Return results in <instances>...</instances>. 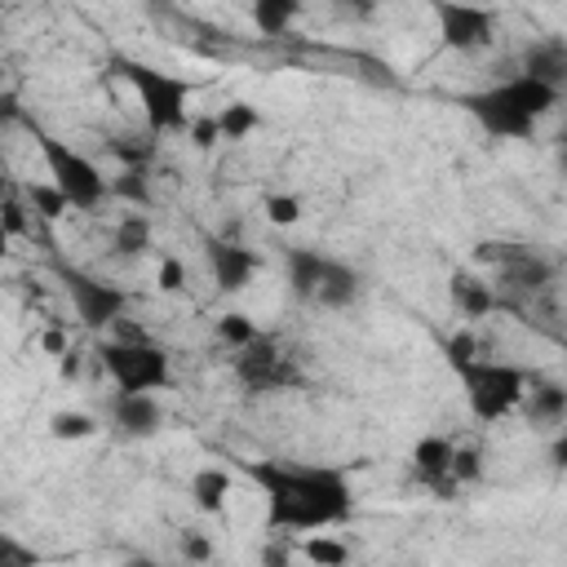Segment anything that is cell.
Returning <instances> with one entry per match:
<instances>
[{"instance_id":"obj_1","label":"cell","mask_w":567,"mask_h":567,"mask_svg":"<svg viewBox=\"0 0 567 567\" xmlns=\"http://www.w3.org/2000/svg\"><path fill=\"white\" fill-rule=\"evenodd\" d=\"M248 478L261 487L266 496V527H328V523H346L354 509L350 496V478L346 470L332 465H297V461H252Z\"/></svg>"},{"instance_id":"obj_2","label":"cell","mask_w":567,"mask_h":567,"mask_svg":"<svg viewBox=\"0 0 567 567\" xmlns=\"http://www.w3.org/2000/svg\"><path fill=\"white\" fill-rule=\"evenodd\" d=\"M22 124L31 128V137H35V146H40V155H44V168H49V182L62 190V199L71 204V208H80V213H93L111 190H106V177H102V168L89 159V155H80L71 142H62V137H53V133H44L40 124H31L27 115H22Z\"/></svg>"},{"instance_id":"obj_3","label":"cell","mask_w":567,"mask_h":567,"mask_svg":"<svg viewBox=\"0 0 567 567\" xmlns=\"http://www.w3.org/2000/svg\"><path fill=\"white\" fill-rule=\"evenodd\" d=\"M120 75L133 84V93L142 97V115H146V133H173V128H186L190 115H186V102H190V84L182 75H168L159 66H146V62H128L120 58L115 62Z\"/></svg>"},{"instance_id":"obj_4","label":"cell","mask_w":567,"mask_h":567,"mask_svg":"<svg viewBox=\"0 0 567 567\" xmlns=\"http://www.w3.org/2000/svg\"><path fill=\"white\" fill-rule=\"evenodd\" d=\"M456 377H461L470 412L478 421H501L505 412H514L523 403V390H527V372L514 363H496V359H474Z\"/></svg>"},{"instance_id":"obj_5","label":"cell","mask_w":567,"mask_h":567,"mask_svg":"<svg viewBox=\"0 0 567 567\" xmlns=\"http://www.w3.org/2000/svg\"><path fill=\"white\" fill-rule=\"evenodd\" d=\"M235 377L248 394H275V390H297L306 381V372L292 363V354H284L275 346V337H257L244 350H235Z\"/></svg>"},{"instance_id":"obj_6","label":"cell","mask_w":567,"mask_h":567,"mask_svg":"<svg viewBox=\"0 0 567 567\" xmlns=\"http://www.w3.org/2000/svg\"><path fill=\"white\" fill-rule=\"evenodd\" d=\"M102 368L115 377L120 394H151L159 385H168V354L159 346H120V341H102L97 346Z\"/></svg>"},{"instance_id":"obj_7","label":"cell","mask_w":567,"mask_h":567,"mask_svg":"<svg viewBox=\"0 0 567 567\" xmlns=\"http://www.w3.org/2000/svg\"><path fill=\"white\" fill-rule=\"evenodd\" d=\"M53 270H58V279H62V288H66V297H71V306H75L84 328H111L124 315L128 297L115 284H106V279H97V275H89L80 266H66V261H58Z\"/></svg>"},{"instance_id":"obj_8","label":"cell","mask_w":567,"mask_h":567,"mask_svg":"<svg viewBox=\"0 0 567 567\" xmlns=\"http://www.w3.org/2000/svg\"><path fill=\"white\" fill-rule=\"evenodd\" d=\"M434 18H439V35H443V44L452 53H478L496 35V13L492 9H478V4L439 0L434 4Z\"/></svg>"},{"instance_id":"obj_9","label":"cell","mask_w":567,"mask_h":567,"mask_svg":"<svg viewBox=\"0 0 567 567\" xmlns=\"http://www.w3.org/2000/svg\"><path fill=\"white\" fill-rule=\"evenodd\" d=\"M461 106H465L492 137H518V142H523V137L536 133V120L514 106V97L505 93V84H492V89H483V93H465Z\"/></svg>"},{"instance_id":"obj_10","label":"cell","mask_w":567,"mask_h":567,"mask_svg":"<svg viewBox=\"0 0 567 567\" xmlns=\"http://www.w3.org/2000/svg\"><path fill=\"white\" fill-rule=\"evenodd\" d=\"M204 257H208L213 284H217L221 292H239V288H248V279H252L257 266H261L252 248H239V244H230V239H208V244H204Z\"/></svg>"},{"instance_id":"obj_11","label":"cell","mask_w":567,"mask_h":567,"mask_svg":"<svg viewBox=\"0 0 567 567\" xmlns=\"http://www.w3.org/2000/svg\"><path fill=\"white\" fill-rule=\"evenodd\" d=\"M554 261L545 257V252H536L532 244L514 257V261H505V266H496V279H501V288H509V292H523V297H545L549 288H554Z\"/></svg>"},{"instance_id":"obj_12","label":"cell","mask_w":567,"mask_h":567,"mask_svg":"<svg viewBox=\"0 0 567 567\" xmlns=\"http://www.w3.org/2000/svg\"><path fill=\"white\" fill-rule=\"evenodd\" d=\"M518 75H527V80L549 84V89L563 93V84H567V40H558V35L532 40V44L523 49V71H518Z\"/></svg>"},{"instance_id":"obj_13","label":"cell","mask_w":567,"mask_h":567,"mask_svg":"<svg viewBox=\"0 0 567 567\" xmlns=\"http://www.w3.org/2000/svg\"><path fill=\"white\" fill-rule=\"evenodd\" d=\"M111 416H115L124 439H151L164 425V412H159L155 394H115Z\"/></svg>"},{"instance_id":"obj_14","label":"cell","mask_w":567,"mask_h":567,"mask_svg":"<svg viewBox=\"0 0 567 567\" xmlns=\"http://www.w3.org/2000/svg\"><path fill=\"white\" fill-rule=\"evenodd\" d=\"M447 465H452V443L447 439H439V434H425L416 447H412V470L421 474V483H430L443 501L452 496V478H447Z\"/></svg>"},{"instance_id":"obj_15","label":"cell","mask_w":567,"mask_h":567,"mask_svg":"<svg viewBox=\"0 0 567 567\" xmlns=\"http://www.w3.org/2000/svg\"><path fill=\"white\" fill-rule=\"evenodd\" d=\"M359 292H363L359 270H350L346 261H332V257H328V266H323V275H319V288H315L310 301L323 306V310H346V306L359 301Z\"/></svg>"},{"instance_id":"obj_16","label":"cell","mask_w":567,"mask_h":567,"mask_svg":"<svg viewBox=\"0 0 567 567\" xmlns=\"http://www.w3.org/2000/svg\"><path fill=\"white\" fill-rule=\"evenodd\" d=\"M523 416H527V425H536V430H554L563 416H567V390L558 385V381H545V385H536V390H523Z\"/></svg>"},{"instance_id":"obj_17","label":"cell","mask_w":567,"mask_h":567,"mask_svg":"<svg viewBox=\"0 0 567 567\" xmlns=\"http://www.w3.org/2000/svg\"><path fill=\"white\" fill-rule=\"evenodd\" d=\"M447 292H452V306H456L461 315H470V319H483V315H492V310L501 306L496 288H487L483 279H474V275H461V270L447 279Z\"/></svg>"},{"instance_id":"obj_18","label":"cell","mask_w":567,"mask_h":567,"mask_svg":"<svg viewBox=\"0 0 567 567\" xmlns=\"http://www.w3.org/2000/svg\"><path fill=\"white\" fill-rule=\"evenodd\" d=\"M284 261H288V288H292V297L297 301H310L315 288H319V275H323L328 257L315 252V248H288Z\"/></svg>"},{"instance_id":"obj_19","label":"cell","mask_w":567,"mask_h":567,"mask_svg":"<svg viewBox=\"0 0 567 567\" xmlns=\"http://www.w3.org/2000/svg\"><path fill=\"white\" fill-rule=\"evenodd\" d=\"M505 84V93L514 97V106L523 111V115H532V120H540V115H549L554 106H558V89H549V84H536V80H527V75H509V80H501Z\"/></svg>"},{"instance_id":"obj_20","label":"cell","mask_w":567,"mask_h":567,"mask_svg":"<svg viewBox=\"0 0 567 567\" xmlns=\"http://www.w3.org/2000/svg\"><path fill=\"white\" fill-rule=\"evenodd\" d=\"M106 151L124 168H146L151 173V164L159 155V142H155V133H115V137H106Z\"/></svg>"},{"instance_id":"obj_21","label":"cell","mask_w":567,"mask_h":567,"mask_svg":"<svg viewBox=\"0 0 567 567\" xmlns=\"http://www.w3.org/2000/svg\"><path fill=\"white\" fill-rule=\"evenodd\" d=\"M297 13H301L297 0H252V9H248L252 27H257L261 35H284V31L297 22Z\"/></svg>"},{"instance_id":"obj_22","label":"cell","mask_w":567,"mask_h":567,"mask_svg":"<svg viewBox=\"0 0 567 567\" xmlns=\"http://www.w3.org/2000/svg\"><path fill=\"white\" fill-rule=\"evenodd\" d=\"M226 496H230V474H226V470L204 465V470L190 478V501H195L199 509H221Z\"/></svg>"},{"instance_id":"obj_23","label":"cell","mask_w":567,"mask_h":567,"mask_svg":"<svg viewBox=\"0 0 567 567\" xmlns=\"http://www.w3.org/2000/svg\"><path fill=\"white\" fill-rule=\"evenodd\" d=\"M151 248V217L146 213H128L115 226V257H142Z\"/></svg>"},{"instance_id":"obj_24","label":"cell","mask_w":567,"mask_h":567,"mask_svg":"<svg viewBox=\"0 0 567 567\" xmlns=\"http://www.w3.org/2000/svg\"><path fill=\"white\" fill-rule=\"evenodd\" d=\"M257 106H248V102H230V106H221L217 111V128H221V137H230V142H239V137H248L252 128H257Z\"/></svg>"},{"instance_id":"obj_25","label":"cell","mask_w":567,"mask_h":567,"mask_svg":"<svg viewBox=\"0 0 567 567\" xmlns=\"http://www.w3.org/2000/svg\"><path fill=\"white\" fill-rule=\"evenodd\" d=\"M27 204L35 208L40 221H58V217H66V208H71L53 182H31V186H27Z\"/></svg>"},{"instance_id":"obj_26","label":"cell","mask_w":567,"mask_h":567,"mask_svg":"<svg viewBox=\"0 0 567 567\" xmlns=\"http://www.w3.org/2000/svg\"><path fill=\"white\" fill-rule=\"evenodd\" d=\"M49 434L62 439V443H80V439H93L97 434V421L89 412H53L49 416Z\"/></svg>"},{"instance_id":"obj_27","label":"cell","mask_w":567,"mask_h":567,"mask_svg":"<svg viewBox=\"0 0 567 567\" xmlns=\"http://www.w3.org/2000/svg\"><path fill=\"white\" fill-rule=\"evenodd\" d=\"M106 190L120 195V199H128L133 208H146V204H151V173H146V168H124Z\"/></svg>"},{"instance_id":"obj_28","label":"cell","mask_w":567,"mask_h":567,"mask_svg":"<svg viewBox=\"0 0 567 567\" xmlns=\"http://www.w3.org/2000/svg\"><path fill=\"white\" fill-rule=\"evenodd\" d=\"M217 337H221V346H230V350H244L248 341H257V337H261V328H257L248 315L230 310V315H221V319H217Z\"/></svg>"},{"instance_id":"obj_29","label":"cell","mask_w":567,"mask_h":567,"mask_svg":"<svg viewBox=\"0 0 567 567\" xmlns=\"http://www.w3.org/2000/svg\"><path fill=\"white\" fill-rule=\"evenodd\" d=\"M301 554H306L315 567H341V563L350 558V549H346L341 540H332V536H310V540L301 545Z\"/></svg>"},{"instance_id":"obj_30","label":"cell","mask_w":567,"mask_h":567,"mask_svg":"<svg viewBox=\"0 0 567 567\" xmlns=\"http://www.w3.org/2000/svg\"><path fill=\"white\" fill-rule=\"evenodd\" d=\"M40 563H44L40 549H31L27 540L0 532V567H40Z\"/></svg>"},{"instance_id":"obj_31","label":"cell","mask_w":567,"mask_h":567,"mask_svg":"<svg viewBox=\"0 0 567 567\" xmlns=\"http://www.w3.org/2000/svg\"><path fill=\"white\" fill-rule=\"evenodd\" d=\"M478 474H483V452H478V447H452L447 478H452V483H474Z\"/></svg>"},{"instance_id":"obj_32","label":"cell","mask_w":567,"mask_h":567,"mask_svg":"<svg viewBox=\"0 0 567 567\" xmlns=\"http://www.w3.org/2000/svg\"><path fill=\"white\" fill-rule=\"evenodd\" d=\"M443 354H447V368H452V372L470 368V363L478 359V341H474V332H452L447 346H443Z\"/></svg>"},{"instance_id":"obj_33","label":"cell","mask_w":567,"mask_h":567,"mask_svg":"<svg viewBox=\"0 0 567 567\" xmlns=\"http://www.w3.org/2000/svg\"><path fill=\"white\" fill-rule=\"evenodd\" d=\"M266 217H270L275 226H292V221L301 217V199H297V195H270V199H266Z\"/></svg>"},{"instance_id":"obj_34","label":"cell","mask_w":567,"mask_h":567,"mask_svg":"<svg viewBox=\"0 0 567 567\" xmlns=\"http://www.w3.org/2000/svg\"><path fill=\"white\" fill-rule=\"evenodd\" d=\"M186 133H190V142H195L199 151H208V146H217V142H221V128H217V115H195V120L186 124Z\"/></svg>"},{"instance_id":"obj_35","label":"cell","mask_w":567,"mask_h":567,"mask_svg":"<svg viewBox=\"0 0 567 567\" xmlns=\"http://www.w3.org/2000/svg\"><path fill=\"white\" fill-rule=\"evenodd\" d=\"M155 279H159V288H164V292H182V288H186V266H182L177 257H164Z\"/></svg>"},{"instance_id":"obj_36","label":"cell","mask_w":567,"mask_h":567,"mask_svg":"<svg viewBox=\"0 0 567 567\" xmlns=\"http://www.w3.org/2000/svg\"><path fill=\"white\" fill-rule=\"evenodd\" d=\"M111 328H115V337H111V341H120V346H155V341H151V332H146V328H137V323H133V319H124V315H120Z\"/></svg>"},{"instance_id":"obj_37","label":"cell","mask_w":567,"mask_h":567,"mask_svg":"<svg viewBox=\"0 0 567 567\" xmlns=\"http://www.w3.org/2000/svg\"><path fill=\"white\" fill-rule=\"evenodd\" d=\"M182 554L190 563H213V540L199 536V532H182Z\"/></svg>"},{"instance_id":"obj_38","label":"cell","mask_w":567,"mask_h":567,"mask_svg":"<svg viewBox=\"0 0 567 567\" xmlns=\"http://www.w3.org/2000/svg\"><path fill=\"white\" fill-rule=\"evenodd\" d=\"M0 221H4L9 239H13V235H27V208H22L18 199H0Z\"/></svg>"},{"instance_id":"obj_39","label":"cell","mask_w":567,"mask_h":567,"mask_svg":"<svg viewBox=\"0 0 567 567\" xmlns=\"http://www.w3.org/2000/svg\"><path fill=\"white\" fill-rule=\"evenodd\" d=\"M261 567H292V549H288L279 536H270V540L261 545Z\"/></svg>"},{"instance_id":"obj_40","label":"cell","mask_w":567,"mask_h":567,"mask_svg":"<svg viewBox=\"0 0 567 567\" xmlns=\"http://www.w3.org/2000/svg\"><path fill=\"white\" fill-rule=\"evenodd\" d=\"M62 377H80V354L75 350L62 354Z\"/></svg>"},{"instance_id":"obj_41","label":"cell","mask_w":567,"mask_h":567,"mask_svg":"<svg viewBox=\"0 0 567 567\" xmlns=\"http://www.w3.org/2000/svg\"><path fill=\"white\" fill-rule=\"evenodd\" d=\"M44 350H53V354H66V341H62V332H44Z\"/></svg>"},{"instance_id":"obj_42","label":"cell","mask_w":567,"mask_h":567,"mask_svg":"<svg viewBox=\"0 0 567 567\" xmlns=\"http://www.w3.org/2000/svg\"><path fill=\"white\" fill-rule=\"evenodd\" d=\"M120 567H159V563H155V558H146V554H128Z\"/></svg>"},{"instance_id":"obj_43","label":"cell","mask_w":567,"mask_h":567,"mask_svg":"<svg viewBox=\"0 0 567 567\" xmlns=\"http://www.w3.org/2000/svg\"><path fill=\"white\" fill-rule=\"evenodd\" d=\"M9 252V230H4V221H0V257Z\"/></svg>"},{"instance_id":"obj_44","label":"cell","mask_w":567,"mask_h":567,"mask_svg":"<svg viewBox=\"0 0 567 567\" xmlns=\"http://www.w3.org/2000/svg\"><path fill=\"white\" fill-rule=\"evenodd\" d=\"M0 35H4V22H0Z\"/></svg>"}]
</instances>
